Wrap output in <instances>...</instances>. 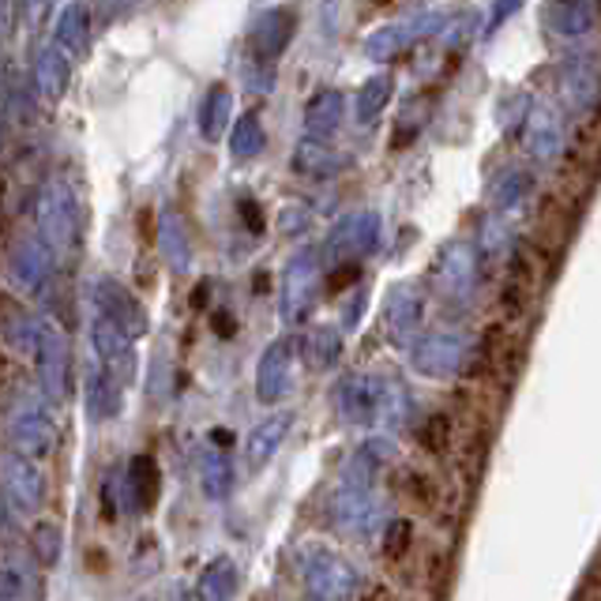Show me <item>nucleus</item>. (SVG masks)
<instances>
[{
  "label": "nucleus",
  "mask_w": 601,
  "mask_h": 601,
  "mask_svg": "<svg viewBox=\"0 0 601 601\" xmlns=\"http://www.w3.org/2000/svg\"><path fill=\"white\" fill-rule=\"evenodd\" d=\"M38 238L49 244V252H68L80 241V196L68 181L53 177L42 192H38Z\"/></svg>",
  "instance_id": "f257e3e1"
},
{
  "label": "nucleus",
  "mask_w": 601,
  "mask_h": 601,
  "mask_svg": "<svg viewBox=\"0 0 601 601\" xmlns=\"http://www.w3.org/2000/svg\"><path fill=\"white\" fill-rule=\"evenodd\" d=\"M0 492H4L8 504H16L19 511H42L46 504V478L38 470V462L23 459L19 451L4 448L0 451Z\"/></svg>",
  "instance_id": "f03ea898"
},
{
  "label": "nucleus",
  "mask_w": 601,
  "mask_h": 601,
  "mask_svg": "<svg viewBox=\"0 0 601 601\" xmlns=\"http://www.w3.org/2000/svg\"><path fill=\"white\" fill-rule=\"evenodd\" d=\"M91 347H94V369L106 372L117 388H128L136 377V350H132V339H124L113 323H106L102 317H94L91 323Z\"/></svg>",
  "instance_id": "7ed1b4c3"
},
{
  "label": "nucleus",
  "mask_w": 601,
  "mask_h": 601,
  "mask_svg": "<svg viewBox=\"0 0 601 601\" xmlns=\"http://www.w3.org/2000/svg\"><path fill=\"white\" fill-rule=\"evenodd\" d=\"M94 304H98V317L106 323H113L124 339H140L147 331V309L128 293V286H121L117 279L94 282Z\"/></svg>",
  "instance_id": "20e7f679"
},
{
  "label": "nucleus",
  "mask_w": 601,
  "mask_h": 601,
  "mask_svg": "<svg viewBox=\"0 0 601 601\" xmlns=\"http://www.w3.org/2000/svg\"><path fill=\"white\" fill-rule=\"evenodd\" d=\"M38 380H42L46 395L61 402L68 395V347L64 334L53 320H38V347H34Z\"/></svg>",
  "instance_id": "39448f33"
},
{
  "label": "nucleus",
  "mask_w": 601,
  "mask_h": 601,
  "mask_svg": "<svg viewBox=\"0 0 601 601\" xmlns=\"http://www.w3.org/2000/svg\"><path fill=\"white\" fill-rule=\"evenodd\" d=\"M8 271L27 293H42L49 279H53V252L38 233L34 238H19L12 244V256H8Z\"/></svg>",
  "instance_id": "423d86ee"
},
{
  "label": "nucleus",
  "mask_w": 601,
  "mask_h": 601,
  "mask_svg": "<svg viewBox=\"0 0 601 601\" xmlns=\"http://www.w3.org/2000/svg\"><path fill=\"white\" fill-rule=\"evenodd\" d=\"M8 440H12V451H19L23 459H46L49 451L57 448V425L46 418V413L23 410L12 418L8 425Z\"/></svg>",
  "instance_id": "0eeeda50"
},
{
  "label": "nucleus",
  "mask_w": 601,
  "mask_h": 601,
  "mask_svg": "<svg viewBox=\"0 0 601 601\" xmlns=\"http://www.w3.org/2000/svg\"><path fill=\"white\" fill-rule=\"evenodd\" d=\"M162 497V474L159 462L151 455H136L128 462V478H124V508L128 511H151Z\"/></svg>",
  "instance_id": "6e6552de"
},
{
  "label": "nucleus",
  "mask_w": 601,
  "mask_h": 601,
  "mask_svg": "<svg viewBox=\"0 0 601 601\" xmlns=\"http://www.w3.org/2000/svg\"><path fill=\"white\" fill-rule=\"evenodd\" d=\"M53 49L68 61H80L91 49V12L83 4H68L61 8L57 16V27H53Z\"/></svg>",
  "instance_id": "1a4fd4ad"
},
{
  "label": "nucleus",
  "mask_w": 601,
  "mask_h": 601,
  "mask_svg": "<svg viewBox=\"0 0 601 601\" xmlns=\"http://www.w3.org/2000/svg\"><path fill=\"white\" fill-rule=\"evenodd\" d=\"M68 83H72V64L68 57L57 53L53 46L42 49L34 57V91L46 98V102H61L68 94Z\"/></svg>",
  "instance_id": "9d476101"
},
{
  "label": "nucleus",
  "mask_w": 601,
  "mask_h": 601,
  "mask_svg": "<svg viewBox=\"0 0 601 601\" xmlns=\"http://www.w3.org/2000/svg\"><path fill=\"white\" fill-rule=\"evenodd\" d=\"M256 388H260L263 402H274L286 388H290V342H274V347L263 353Z\"/></svg>",
  "instance_id": "9b49d317"
},
{
  "label": "nucleus",
  "mask_w": 601,
  "mask_h": 601,
  "mask_svg": "<svg viewBox=\"0 0 601 601\" xmlns=\"http://www.w3.org/2000/svg\"><path fill=\"white\" fill-rule=\"evenodd\" d=\"M159 249L166 256L173 271H189L192 263V244H189V230H184L181 214L177 211H162L159 219Z\"/></svg>",
  "instance_id": "f8f14e48"
},
{
  "label": "nucleus",
  "mask_w": 601,
  "mask_h": 601,
  "mask_svg": "<svg viewBox=\"0 0 601 601\" xmlns=\"http://www.w3.org/2000/svg\"><path fill=\"white\" fill-rule=\"evenodd\" d=\"M121 395H124V391L117 388L106 372L91 369V377H87V410H91L94 421L117 418V413H121Z\"/></svg>",
  "instance_id": "ddd939ff"
},
{
  "label": "nucleus",
  "mask_w": 601,
  "mask_h": 601,
  "mask_svg": "<svg viewBox=\"0 0 601 601\" xmlns=\"http://www.w3.org/2000/svg\"><path fill=\"white\" fill-rule=\"evenodd\" d=\"M230 113H233V94L226 87H211L200 106V132L203 140H219V136L230 128Z\"/></svg>",
  "instance_id": "4468645a"
},
{
  "label": "nucleus",
  "mask_w": 601,
  "mask_h": 601,
  "mask_svg": "<svg viewBox=\"0 0 601 601\" xmlns=\"http://www.w3.org/2000/svg\"><path fill=\"white\" fill-rule=\"evenodd\" d=\"M196 594H200V601H230L238 594V568H233V560L222 557L214 564H207Z\"/></svg>",
  "instance_id": "2eb2a0df"
},
{
  "label": "nucleus",
  "mask_w": 601,
  "mask_h": 601,
  "mask_svg": "<svg viewBox=\"0 0 601 601\" xmlns=\"http://www.w3.org/2000/svg\"><path fill=\"white\" fill-rule=\"evenodd\" d=\"M312 279H317V271H312V260H309V256H301V260L290 268V279H286V312H290V320H298L301 309L309 304Z\"/></svg>",
  "instance_id": "dca6fc26"
},
{
  "label": "nucleus",
  "mask_w": 601,
  "mask_h": 601,
  "mask_svg": "<svg viewBox=\"0 0 601 601\" xmlns=\"http://www.w3.org/2000/svg\"><path fill=\"white\" fill-rule=\"evenodd\" d=\"M286 429H290V413H279V418H268L260 429L249 437V462L252 467H260V462H268L274 455V448L282 443Z\"/></svg>",
  "instance_id": "f3484780"
},
{
  "label": "nucleus",
  "mask_w": 601,
  "mask_h": 601,
  "mask_svg": "<svg viewBox=\"0 0 601 601\" xmlns=\"http://www.w3.org/2000/svg\"><path fill=\"white\" fill-rule=\"evenodd\" d=\"M290 16L286 12H271V16H263L260 23H256V31H252V46H256V53L260 57H274L279 49L286 46V38H290Z\"/></svg>",
  "instance_id": "a211bd4d"
},
{
  "label": "nucleus",
  "mask_w": 601,
  "mask_h": 601,
  "mask_svg": "<svg viewBox=\"0 0 601 601\" xmlns=\"http://www.w3.org/2000/svg\"><path fill=\"white\" fill-rule=\"evenodd\" d=\"M200 478H203V492L211 500H222L226 492L233 485V470H230V459L219 455V451H207L203 455V467H200Z\"/></svg>",
  "instance_id": "6ab92c4d"
},
{
  "label": "nucleus",
  "mask_w": 601,
  "mask_h": 601,
  "mask_svg": "<svg viewBox=\"0 0 601 601\" xmlns=\"http://www.w3.org/2000/svg\"><path fill=\"white\" fill-rule=\"evenodd\" d=\"M230 143H233V159H252V154H260L263 151V128L260 121L249 113V117H241L238 128H233V136H230Z\"/></svg>",
  "instance_id": "aec40b11"
},
{
  "label": "nucleus",
  "mask_w": 601,
  "mask_h": 601,
  "mask_svg": "<svg viewBox=\"0 0 601 601\" xmlns=\"http://www.w3.org/2000/svg\"><path fill=\"white\" fill-rule=\"evenodd\" d=\"M31 545H34V557L42 568H53L61 560V530L53 522H38L34 534H31Z\"/></svg>",
  "instance_id": "412c9836"
},
{
  "label": "nucleus",
  "mask_w": 601,
  "mask_h": 601,
  "mask_svg": "<svg viewBox=\"0 0 601 601\" xmlns=\"http://www.w3.org/2000/svg\"><path fill=\"white\" fill-rule=\"evenodd\" d=\"M342 102L334 94H320L317 102L309 106V128H317V132H328V128H334V117H339Z\"/></svg>",
  "instance_id": "4be33fe9"
},
{
  "label": "nucleus",
  "mask_w": 601,
  "mask_h": 601,
  "mask_svg": "<svg viewBox=\"0 0 601 601\" xmlns=\"http://www.w3.org/2000/svg\"><path fill=\"white\" fill-rule=\"evenodd\" d=\"M23 598V575L16 568H0V601H19Z\"/></svg>",
  "instance_id": "5701e85b"
},
{
  "label": "nucleus",
  "mask_w": 601,
  "mask_h": 601,
  "mask_svg": "<svg viewBox=\"0 0 601 601\" xmlns=\"http://www.w3.org/2000/svg\"><path fill=\"white\" fill-rule=\"evenodd\" d=\"M334 350V334L331 331H317L312 334V353H317V364H328Z\"/></svg>",
  "instance_id": "b1692460"
},
{
  "label": "nucleus",
  "mask_w": 601,
  "mask_h": 601,
  "mask_svg": "<svg viewBox=\"0 0 601 601\" xmlns=\"http://www.w3.org/2000/svg\"><path fill=\"white\" fill-rule=\"evenodd\" d=\"M0 132H4V128H0Z\"/></svg>",
  "instance_id": "393cba45"
}]
</instances>
